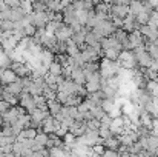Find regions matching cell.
Returning <instances> with one entry per match:
<instances>
[{"label":"cell","mask_w":158,"mask_h":157,"mask_svg":"<svg viewBox=\"0 0 158 157\" xmlns=\"http://www.w3.org/2000/svg\"><path fill=\"white\" fill-rule=\"evenodd\" d=\"M43 11H48V8L43 2H34L32 3V12H43Z\"/></svg>","instance_id":"obj_32"},{"label":"cell","mask_w":158,"mask_h":157,"mask_svg":"<svg viewBox=\"0 0 158 157\" xmlns=\"http://www.w3.org/2000/svg\"><path fill=\"white\" fill-rule=\"evenodd\" d=\"M68 131H69L71 134H74L75 137H81V136L88 131L86 122H85V120H74V123L69 126Z\"/></svg>","instance_id":"obj_8"},{"label":"cell","mask_w":158,"mask_h":157,"mask_svg":"<svg viewBox=\"0 0 158 157\" xmlns=\"http://www.w3.org/2000/svg\"><path fill=\"white\" fill-rule=\"evenodd\" d=\"M71 80L74 83H77V85H85L86 77H85V72H83V68L81 66L71 68Z\"/></svg>","instance_id":"obj_10"},{"label":"cell","mask_w":158,"mask_h":157,"mask_svg":"<svg viewBox=\"0 0 158 157\" xmlns=\"http://www.w3.org/2000/svg\"><path fill=\"white\" fill-rule=\"evenodd\" d=\"M109 8H110V5H109L107 2H98V3L94 6V11H95V14L109 15Z\"/></svg>","instance_id":"obj_19"},{"label":"cell","mask_w":158,"mask_h":157,"mask_svg":"<svg viewBox=\"0 0 158 157\" xmlns=\"http://www.w3.org/2000/svg\"><path fill=\"white\" fill-rule=\"evenodd\" d=\"M152 131H158V117H152Z\"/></svg>","instance_id":"obj_37"},{"label":"cell","mask_w":158,"mask_h":157,"mask_svg":"<svg viewBox=\"0 0 158 157\" xmlns=\"http://www.w3.org/2000/svg\"><path fill=\"white\" fill-rule=\"evenodd\" d=\"M110 122H112V117L109 116V114H106V116H103L102 119H100V126H106V128H109V125H110Z\"/></svg>","instance_id":"obj_34"},{"label":"cell","mask_w":158,"mask_h":157,"mask_svg":"<svg viewBox=\"0 0 158 157\" xmlns=\"http://www.w3.org/2000/svg\"><path fill=\"white\" fill-rule=\"evenodd\" d=\"M146 140H148L146 150H149V151H155V150L158 148V136H154V134H149V136L146 137Z\"/></svg>","instance_id":"obj_21"},{"label":"cell","mask_w":158,"mask_h":157,"mask_svg":"<svg viewBox=\"0 0 158 157\" xmlns=\"http://www.w3.org/2000/svg\"><path fill=\"white\" fill-rule=\"evenodd\" d=\"M86 19H88V11H86V9H78V11H77V20H78V23H80L81 26H85Z\"/></svg>","instance_id":"obj_31"},{"label":"cell","mask_w":158,"mask_h":157,"mask_svg":"<svg viewBox=\"0 0 158 157\" xmlns=\"http://www.w3.org/2000/svg\"><path fill=\"white\" fill-rule=\"evenodd\" d=\"M127 157H138V156H137V154H129Z\"/></svg>","instance_id":"obj_42"},{"label":"cell","mask_w":158,"mask_h":157,"mask_svg":"<svg viewBox=\"0 0 158 157\" xmlns=\"http://www.w3.org/2000/svg\"><path fill=\"white\" fill-rule=\"evenodd\" d=\"M5 8H6V2H5V0H0V12H2Z\"/></svg>","instance_id":"obj_39"},{"label":"cell","mask_w":158,"mask_h":157,"mask_svg":"<svg viewBox=\"0 0 158 157\" xmlns=\"http://www.w3.org/2000/svg\"><path fill=\"white\" fill-rule=\"evenodd\" d=\"M29 116H31V120L42 123V122L49 116V112H48V108H35V109H32V111L29 112Z\"/></svg>","instance_id":"obj_11"},{"label":"cell","mask_w":158,"mask_h":157,"mask_svg":"<svg viewBox=\"0 0 158 157\" xmlns=\"http://www.w3.org/2000/svg\"><path fill=\"white\" fill-rule=\"evenodd\" d=\"M129 14V6L123 5V3H117V5H110L109 8V17H117V19H124Z\"/></svg>","instance_id":"obj_4"},{"label":"cell","mask_w":158,"mask_h":157,"mask_svg":"<svg viewBox=\"0 0 158 157\" xmlns=\"http://www.w3.org/2000/svg\"><path fill=\"white\" fill-rule=\"evenodd\" d=\"M103 57L112 60V62H117L118 57H120V51H117V50H114V48H109V50H106V51L103 52Z\"/></svg>","instance_id":"obj_25"},{"label":"cell","mask_w":158,"mask_h":157,"mask_svg":"<svg viewBox=\"0 0 158 157\" xmlns=\"http://www.w3.org/2000/svg\"><path fill=\"white\" fill-rule=\"evenodd\" d=\"M127 39H129V43H131V48H132V50H135V48H138V46H144L146 37H143V34H141L138 29L129 33V34H127Z\"/></svg>","instance_id":"obj_7"},{"label":"cell","mask_w":158,"mask_h":157,"mask_svg":"<svg viewBox=\"0 0 158 157\" xmlns=\"http://www.w3.org/2000/svg\"><path fill=\"white\" fill-rule=\"evenodd\" d=\"M19 105L23 106V108L28 111V114H29L32 109L37 108V106H35V102H34V97H32L29 93H26V91H23V93L19 96Z\"/></svg>","instance_id":"obj_6"},{"label":"cell","mask_w":158,"mask_h":157,"mask_svg":"<svg viewBox=\"0 0 158 157\" xmlns=\"http://www.w3.org/2000/svg\"><path fill=\"white\" fill-rule=\"evenodd\" d=\"M132 0H118V3H123V5H129Z\"/></svg>","instance_id":"obj_40"},{"label":"cell","mask_w":158,"mask_h":157,"mask_svg":"<svg viewBox=\"0 0 158 157\" xmlns=\"http://www.w3.org/2000/svg\"><path fill=\"white\" fill-rule=\"evenodd\" d=\"M135 22H137V25H138V26L148 25V22H149V14H146L144 11H141L140 14H137V15H135Z\"/></svg>","instance_id":"obj_26"},{"label":"cell","mask_w":158,"mask_h":157,"mask_svg":"<svg viewBox=\"0 0 158 157\" xmlns=\"http://www.w3.org/2000/svg\"><path fill=\"white\" fill-rule=\"evenodd\" d=\"M127 6H129V14H132V15H137L143 11V3L140 0H132Z\"/></svg>","instance_id":"obj_18"},{"label":"cell","mask_w":158,"mask_h":157,"mask_svg":"<svg viewBox=\"0 0 158 157\" xmlns=\"http://www.w3.org/2000/svg\"><path fill=\"white\" fill-rule=\"evenodd\" d=\"M37 136V131L35 129H32V128H25L17 137L19 139H34Z\"/></svg>","instance_id":"obj_24"},{"label":"cell","mask_w":158,"mask_h":157,"mask_svg":"<svg viewBox=\"0 0 158 157\" xmlns=\"http://www.w3.org/2000/svg\"><path fill=\"white\" fill-rule=\"evenodd\" d=\"M98 136L105 140V139H109V137L112 136V133H110V129H109V128H106V126H100V128H98Z\"/></svg>","instance_id":"obj_33"},{"label":"cell","mask_w":158,"mask_h":157,"mask_svg":"<svg viewBox=\"0 0 158 157\" xmlns=\"http://www.w3.org/2000/svg\"><path fill=\"white\" fill-rule=\"evenodd\" d=\"M23 157H35V156H34V153H28V154H25Z\"/></svg>","instance_id":"obj_41"},{"label":"cell","mask_w":158,"mask_h":157,"mask_svg":"<svg viewBox=\"0 0 158 157\" xmlns=\"http://www.w3.org/2000/svg\"><path fill=\"white\" fill-rule=\"evenodd\" d=\"M71 36H72L71 26H68L66 23L60 22L58 26H57V29H55V33H54V37H55L57 40H60V42H66V40L71 39Z\"/></svg>","instance_id":"obj_3"},{"label":"cell","mask_w":158,"mask_h":157,"mask_svg":"<svg viewBox=\"0 0 158 157\" xmlns=\"http://www.w3.org/2000/svg\"><path fill=\"white\" fill-rule=\"evenodd\" d=\"M140 26L137 25V22H135V15H132V14H127L124 19H123V26H121V29L123 31H126L127 34L129 33H132V31H135V29H138Z\"/></svg>","instance_id":"obj_9"},{"label":"cell","mask_w":158,"mask_h":157,"mask_svg":"<svg viewBox=\"0 0 158 157\" xmlns=\"http://www.w3.org/2000/svg\"><path fill=\"white\" fill-rule=\"evenodd\" d=\"M91 114H92V117H94V119H98V120H100V119H102L103 116H106L107 112H106L102 106H94V108L91 109Z\"/></svg>","instance_id":"obj_30"},{"label":"cell","mask_w":158,"mask_h":157,"mask_svg":"<svg viewBox=\"0 0 158 157\" xmlns=\"http://www.w3.org/2000/svg\"><path fill=\"white\" fill-rule=\"evenodd\" d=\"M14 142H15V136H5L0 133V148L6 145H12Z\"/></svg>","instance_id":"obj_27"},{"label":"cell","mask_w":158,"mask_h":157,"mask_svg":"<svg viewBox=\"0 0 158 157\" xmlns=\"http://www.w3.org/2000/svg\"><path fill=\"white\" fill-rule=\"evenodd\" d=\"M157 43H158V36H157Z\"/></svg>","instance_id":"obj_43"},{"label":"cell","mask_w":158,"mask_h":157,"mask_svg":"<svg viewBox=\"0 0 158 157\" xmlns=\"http://www.w3.org/2000/svg\"><path fill=\"white\" fill-rule=\"evenodd\" d=\"M9 108H11V105L8 103V102H5V100H0V112H2V114H3V112H6Z\"/></svg>","instance_id":"obj_36"},{"label":"cell","mask_w":158,"mask_h":157,"mask_svg":"<svg viewBox=\"0 0 158 157\" xmlns=\"http://www.w3.org/2000/svg\"><path fill=\"white\" fill-rule=\"evenodd\" d=\"M34 140H35V143H37V145H40V146L46 148V142H48V134H45V133H37V136L34 137Z\"/></svg>","instance_id":"obj_28"},{"label":"cell","mask_w":158,"mask_h":157,"mask_svg":"<svg viewBox=\"0 0 158 157\" xmlns=\"http://www.w3.org/2000/svg\"><path fill=\"white\" fill-rule=\"evenodd\" d=\"M9 69H12L17 77H29L31 72H32L31 66L28 63H25V62H11Z\"/></svg>","instance_id":"obj_2"},{"label":"cell","mask_w":158,"mask_h":157,"mask_svg":"<svg viewBox=\"0 0 158 157\" xmlns=\"http://www.w3.org/2000/svg\"><path fill=\"white\" fill-rule=\"evenodd\" d=\"M55 146H63V140L61 137H58L55 133L48 134V142H46V148H55Z\"/></svg>","instance_id":"obj_15"},{"label":"cell","mask_w":158,"mask_h":157,"mask_svg":"<svg viewBox=\"0 0 158 157\" xmlns=\"http://www.w3.org/2000/svg\"><path fill=\"white\" fill-rule=\"evenodd\" d=\"M48 74H52V76H61L63 74V66L54 60L52 63L48 66Z\"/></svg>","instance_id":"obj_20"},{"label":"cell","mask_w":158,"mask_h":157,"mask_svg":"<svg viewBox=\"0 0 158 157\" xmlns=\"http://www.w3.org/2000/svg\"><path fill=\"white\" fill-rule=\"evenodd\" d=\"M5 89L8 91V93H11V94H14V96H20L22 93H23V86H22V80H20V77H17L15 79V82H12V83H8L6 86H5Z\"/></svg>","instance_id":"obj_12"},{"label":"cell","mask_w":158,"mask_h":157,"mask_svg":"<svg viewBox=\"0 0 158 157\" xmlns=\"http://www.w3.org/2000/svg\"><path fill=\"white\" fill-rule=\"evenodd\" d=\"M91 150H92V151H94L95 154L102 156V154L105 153V150H106V148L103 146V145H94V146H91Z\"/></svg>","instance_id":"obj_35"},{"label":"cell","mask_w":158,"mask_h":157,"mask_svg":"<svg viewBox=\"0 0 158 157\" xmlns=\"http://www.w3.org/2000/svg\"><path fill=\"white\" fill-rule=\"evenodd\" d=\"M61 106L63 105L60 103L57 99H51V100H46V108H48V112L51 114V116H55V114H58L60 112V109H61Z\"/></svg>","instance_id":"obj_14"},{"label":"cell","mask_w":158,"mask_h":157,"mask_svg":"<svg viewBox=\"0 0 158 157\" xmlns=\"http://www.w3.org/2000/svg\"><path fill=\"white\" fill-rule=\"evenodd\" d=\"M85 122H86V126L89 131H98V128L102 125L98 119H91V120H85Z\"/></svg>","instance_id":"obj_29"},{"label":"cell","mask_w":158,"mask_h":157,"mask_svg":"<svg viewBox=\"0 0 158 157\" xmlns=\"http://www.w3.org/2000/svg\"><path fill=\"white\" fill-rule=\"evenodd\" d=\"M0 157H15L14 153H3V154H0Z\"/></svg>","instance_id":"obj_38"},{"label":"cell","mask_w":158,"mask_h":157,"mask_svg":"<svg viewBox=\"0 0 158 157\" xmlns=\"http://www.w3.org/2000/svg\"><path fill=\"white\" fill-rule=\"evenodd\" d=\"M103 146H105L106 150L117 151V150H118V146H120V140H118V137L110 136L109 139H105V140H103Z\"/></svg>","instance_id":"obj_16"},{"label":"cell","mask_w":158,"mask_h":157,"mask_svg":"<svg viewBox=\"0 0 158 157\" xmlns=\"http://www.w3.org/2000/svg\"><path fill=\"white\" fill-rule=\"evenodd\" d=\"M0 29H2L3 33H11L12 29H15V25H14V22H11V20L0 19Z\"/></svg>","instance_id":"obj_22"},{"label":"cell","mask_w":158,"mask_h":157,"mask_svg":"<svg viewBox=\"0 0 158 157\" xmlns=\"http://www.w3.org/2000/svg\"><path fill=\"white\" fill-rule=\"evenodd\" d=\"M35 60H37V63H39V65H42V66L48 68V66H49V65L54 62V52L49 51V50L42 48V50H40V52L35 55Z\"/></svg>","instance_id":"obj_5"},{"label":"cell","mask_w":158,"mask_h":157,"mask_svg":"<svg viewBox=\"0 0 158 157\" xmlns=\"http://www.w3.org/2000/svg\"><path fill=\"white\" fill-rule=\"evenodd\" d=\"M78 52H80V46H78V45H75L72 39L66 40V54H68L69 57H75Z\"/></svg>","instance_id":"obj_17"},{"label":"cell","mask_w":158,"mask_h":157,"mask_svg":"<svg viewBox=\"0 0 158 157\" xmlns=\"http://www.w3.org/2000/svg\"><path fill=\"white\" fill-rule=\"evenodd\" d=\"M100 40H102V37L94 31V29H91V31H88L86 33V36H85V45H88V46H95V45H100Z\"/></svg>","instance_id":"obj_13"},{"label":"cell","mask_w":158,"mask_h":157,"mask_svg":"<svg viewBox=\"0 0 158 157\" xmlns=\"http://www.w3.org/2000/svg\"><path fill=\"white\" fill-rule=\"evenodd\" d=\"M94 31H95L100 37H109V36H112V34L117 31V28H115V25L112 23V20L107 17L106 20H100V22L97 23V26L94 28Z\"/></svg>","instance_id":"obj_1"},{"label":"cell","mask_w":158,"mask_h":157,"mask_svg":"<svg viewBox=\"0 0 158 157\" xmlns=\"http://www.w3.org/2000/svg\"><path fill=\"white\" fill-rule=\"evenodd\" d=\"M61 140H63V145L69 146L71 150L75 146V136H74V134H71L69 131H68V133H66V134L61 137Z\"/></svg>","instance_id":"obj_23"}]
</instances>
